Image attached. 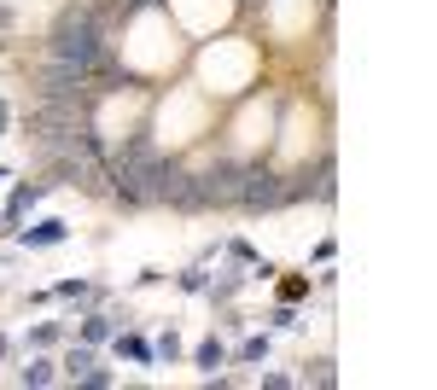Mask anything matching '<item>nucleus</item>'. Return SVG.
<instances>
[{"mask_svg":"<svg viewBox=\"0 0 437 390\" xmlns=\"http://www.w3.org/2000/svg\"><path fill=\"white\" fill-rule=\"evenodd\" d=\"M239 355H245V361H263V355H268V338H251V344L239 350Z\"/></svg>","mask_w":437,"mask_h":390,"instance_id":"1a4fd4ad","label":"nucleus"},{"mask_svg":"<svg viewBox=\"0 0 437 390\" xmlns=\"http://www.w3.org/2000/svg\"><path fill=\"white\" fill-rule=\"evenodd\" d=\"M239 198L251 210H263V204H280L286 187H274V175H245V181H239Z\"/></svg>","mask_w":437,"mask_h":390,"instance_id":"f03ea898","label":"nucleus"},{"mask_svg":"<svg viewBox=\"0 0 437 390\" xmlns=\"http://www.w3.org/2000/svg\"><path fill=\"white\" fill-rule=\"evenodd\" d=\"M36 198H41V187H18V192H12V210H6V216L18 221V216H24V210L36 204Z\"/></svg>","mask_w":437,"mask_h":390,"instance_id":"20e7f679","label":"nucleus"},{"mask_svg":"<svg viewBox=\"0 0 437 390\" xmlns=\"http://www.w3.org/2000/svg\"><path fill=\"white\" fill-rule=\"evenodd\" d=\"M100 29H93V18L82 12V18H64L59 36H53V58H59V82H82L88 70H100Z\"/></svg>","mask_w":437,"mask_h":390,"instance_id":"f257e3e1","label":"nucleus"},{"mask_svg":"<svg viewBox=\"0 0 437 390\" xmlns=\"http://www.w3.org/2000/svg\"><path fill=\"white\" fill-rule=\"evenodd\" d=\"M135 6H152V0H135Z\"/></svg>","mask_w":437,"mask_h":390,"instance_id":"9b49d317","label":"nucleus"},{"mask_svg":"<svg viewBox=\"0 0 437 390\" xmlns=\"http://www.w3.org/2000/svg\"><path fill=\"white\" fill-rule=\"evenodd\" d=\"M199 367H204V373L222 367V344H216V338H210V344H199Z\"/></svg>","mask_w":437,"mask_h":390,"instance_id":"423d86ee","label":"nucleus"},{"mask_svg":"<svg viewBox=\"0 0 437 390\" xmlns=\"http://www.w3.org/2000/svg\"><path fill=\"white\" fill-rule=\"evenodd\" d=\"M0 123H6V105H0Z\"/></svg>","mask_w":437,"mask_h":390,"instance_id":"9d476101","label":"nucleus"},{"mask_svg":"<svg viewBox=\"0 0 437 390\" xmlns=\"http://www.w3.org/2000/svg\"><path fill=\"white\" fill-rule=\"evenodd\" d=\"M105 332H111V327H105V315H93V320H88V327H82V338H88V344H100V338H105Z\"/></svg>","mask_w":437,"mask_h":390,"instance_id":"6e6552de","label":"nucleus"},{"mask_svg":"<svg viewBox=\"0 0 437 390\" xmlns=\"http://www.w3.org/2000/svg\"><path fill=\"white\" fill-rule=\"evenodd\" d=\"M64 373H70V379H88V373H93V355H88V350H70V361H64Z\"/></svg>","mask_w":437,"mask_h":390,"instance_id":"39448f33","label":"nucleus"},{"mask_svg":"<svg viewBox=\"0 0 437 390\" xmlns=\"http://www.w3.org/2000/svg\"><path fill=\"white\" fill-rule=\"evenodd\" d=\"M47 379H53V361H29L24 367V384H47Z\"/></svg>","mask_w":437,"mask_h":390,"instance_id":"0eeeda50","label":"nucleus"},{"mask_svg":"<svg viewBox=\"0 0 437 390\" xmlns=\"http://www.w3.org/2000/svg\"><path fill=\"white\" fill-rule=\"evenodd\" d=\"M29 245H59V239H64V221H41V227H29Z\"/></svg>","mask_w":437,"mask_h":390,"instance_id":"7ed1b4c3","label":"nucleus"}]
</instances>
